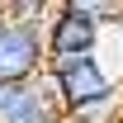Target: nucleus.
Listing matches in <instances>:
<instances>
[{
  "mask_svg": "<svg viewBox=\"0 0 123 123\" xmlns=\"http://www.w3.org/2000/svg\"><path fill=\"white\" fill-rule=\"evenodd\" d=\"M47 71H52L57 85H62V118H66L71 109L95 104V99L123 95V80L104 66L99 52H90V57H66V62H47Z\"/></svg>",
  "mask_w": 123,
  "mask_h": 123,
  "instance_id": "1",
  "label": "nucleus"
},
{
  "mask_svg": "<svg viewBox=\"0 0 123 123\" xmlns=\"http://www.w3.org/2000/svg\"><path fill=\"white\" fill-rule=\"evenodd\" d=\"M99 43H104V29L80 10V0H62V5H52V14H47V24H43L47 62L90 57V52H99Z\"/></svg>",
  "mask_w": 123,
  "mask_h": 123,
  "instance_id": "2",
  "label": "nucleus"
},
{
  "mask_svg": "<svg viewBox=\"0 0 123 123\" xmlns=\"http://www.w3.org/2000/svg\"><path fill=\"white\" fill-rule=\"evenodd\" d=\"M47 71V47H43V29L29 24H10L0 29V80L5 85H29Z\"/></svg>",
  "mask_w": 123,
  "mask_h": 123,
  "instance_id": "3",
  "label": "nucleus"
},
{
  "mask_svg": "<svg viewBox=\"0 0 123 123\" xmlns=\"http://www.w3.org/2000/svg\"><path fill=\"white\" fill-rule=\"evenodd\" d=\"M0 123H62V114L43 99L38 80H29V85L0 80Z\"/></svg>",
  "mask_w": 123,
  "mask_h": 123,
  "instance_id": "4",
  "label": "nucleus"
},
{
  "mask_svg": "<svg viewBox=\"0 0 123 123\" xmlns=\"http://www.w3.org/2000/svg\"><path fill=\"white\" fill-rule=\"evenodd\" d=\"M10 24H29V29H43L47 14H52V5L47 0H10V5H0Z\"/></svg>",
  "mask_w": 123,
  "mask_h": 123,
  "instance_id": "5",
  "label": "nucleus"
}]
</instances>
